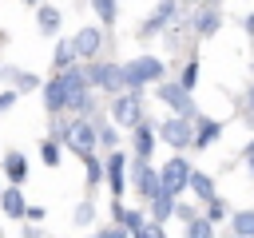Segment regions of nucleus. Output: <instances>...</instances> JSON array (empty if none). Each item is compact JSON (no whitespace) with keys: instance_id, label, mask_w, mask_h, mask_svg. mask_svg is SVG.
I'll use <instances>...</instances> for the list:
<instances>
[{"instance_id":"43","label":"nucleus","mask_w":254,"mask_h":238,"mask_svg":"<svg viewBox=\"0 0 254 238\" xmlns=\"http://www.w3.org/2000/svg\"><path fill=\"white\" fill-rule=\"evenodd\" d=\"M24 4H32V8H36V4H40V0H24Z\"/></svg>"},{"instance_id":"31","label":"nucleus","mask_w":254,"mask_h":238,"mask_svg":"<svg viewBox=\"0 0 254 238\" xmlns=\"http://www.w3.org/2000/svg\"><path fill=\"white\" fill-rule=\"evenodd\" d=\"M187 238H214V222H210L206 214L190 218V222H187Z\"/></svg>"},{"instance_id":"8","label":"nucleus","mask_w":254,"mask_h":238,"mask_svg":"<svg viewBox=\"0 0 254 238\" xmlns=\"http://www.w3.org/2000/svg\"><path fill=\"white\" fill-rule=\"evenodd\" d=\"M127 178H131V186H135V194L143 198V202H151L163 186H159V167L151 163V159H131L127 163Z\"/></svg>"},{"instance_id":"27","label":"nucleus","mask_w":254,"mask_h":238,"mask_svg":"<svg viewBox=\"0 0 254 238\" xmlns=\"http://www.w3.org/2000/svg\"><path fill=\"white\" fill-rule=\"evenodd\" d=\"M198 71H202V63H198V56H190V60L183 63V71H179L175 79H179V83H183L187 91H194V87H198Z\"/></svg>"},{"instance_id":"3","label":"nucleus","mask_w":254,"mask_h":238,"mask_svg":"<svg viewBox=\"0 0 254 238\" xmlns=\"http://www.w3.org/2000/svg\"><path fill=\"white\" fill-rule=\"evenodd\" d=\"M155 95H159V103H163V107H171V115H187V119H194V115H198L194 95H190L179 79H159V83H155Z\"/></svg>"},{"instance_id":"45","label":"nucleus","mask_w":254,"mask_h":238,"mask_svg":"<svg viewBox=\"0 0 254 238\" xmlns=\"http://www.w3.org/2000/svg\"><path fill=\"white\" fill-rule=\"evenodd\" d=\"M0 238H8V234H4V230H0Z\"/></svg>"},{"instance_id":"41","label":"nucleus","mask_w":254,"mask_h":238,"mask_svg":"<svg viewBox=\"0 0 254 238\" xmlns=\"http://www.w3.org/2000/svg\"><path fill=\"white\" fill-rule=\"evenodd\" d=\"M242 163H254V139H250V143L242 147Z\"/></svg>"},{"instance_id":"34","label":"nucleus","mask_w":254,"mask_h":238,"mask_svg":"<svg viewBox=\"0 0 254 238\" xmlns=\"http://www.w3.org/2000/svg\"><path fill=\"white\" fill-rule=\"evenodd\" d=\"M131 238H167V230L163 222H143L139 230H131Z\"/></svg>"},{"instance_id":"1","label":"nucleus","mask_w":254,"mask_h":238,"mask_svg":"<svg viewBox=\"0 0 254 238\" xmlns=\"http://www.w3.org/2000/svg\"><path fill=\"white\" fill-rule=\"evenodd\" d=\"M56 139H60L67 151H75V155H87V151L99 147V139H95V119H83V115H75L71 123H60V127H56Z\"/></svg>"},{"instance_id":"22","label":"nucleus","mask_w":254,"mask_h":238,"mask_svg":"<svg viewBox=\"0 0 254 238\" xmlns=\"http://www.w3.org/2000/svg\"><path fill=\"white\" fill-rule=\"evenodd\" d=\"M230 230H234V234H242V238H254V206L230 210Z\"/></svg>"},{"instance_id":"15","label":"nucleus","mask_w":254,"mask_h":238,"mask_svg":"<svg viewBox=\"0 0 254 238\" xmlns=\"http://www.w3.org/2000/svg\"><path fill=\"white\" fill-rule=\"evenodd\" d=\"M155 143H159V135H155V127L147 123V115H143V119L131 127V151H135V159H151Z\"/></svg>"},{"instance_id":"37","label":"nucleus","mask_w":254,"mask_h":238,"mask_svg":"<svg viewBox=\"0 0 254 238\" xmlns=\"http://www.w3.org/2000/svg\"><path fill=\"white\" fill-rule=\"evenodd\" d=\"M99 238H131V234H127V226L111 222V226H103V230H99Z\"/></svg>"},{"instance_id":"35","label":"nucleus","mask_w":254,"mask_h":238,"mask_svg":"<svg viewBox=\"0 0 254 238\" xmlns=\"http://www.w3.org/2000/svg\"><path fill=\"white\" fill-rule=\"evenodd\" d=\"M16 103H20V91H16V87H4V91H0V115H4L8 107H16Z\"/></svg>"},{"instance_id":"26","label":"nucleus","mask_w":254,"mask_h":238,"mask_svg":"<svg viewBox=\"0 0 254 238\" xmlns=\"http://www.w3.org/2000/svg\"><path fill=\"white\" fill-rule=\"evenodd\" d=\"M40 159H44V167H52V171H56V167H60V159H64V143H60L56 135H52V139H44V143H40Z\"/></svg>"},{"instance_id":"46","label":"nucleus","mask_w":254,"mask_h":238,"mask_svg":"<svg viewBox=\"0 0 254 238\" xmlns=\"http://www.w3.org/2000/svg\"><path fill=\"white\" fill-rule=\"evenodd\" d=\"M230 238H242V234H230Z\"/></svg>"},{"instance_id":"40","label":"nucleus","mask_w":254,"mask_h":238,"mask_svg":"<svg viewBox=\"0 0 254 238\" xmlns=\"http://www.w3.org/2000/svg\"><path fill=\"white\" fill-rule=\"evenodd\" d=\"M242 32H246V36H254V12H246V16H242Z\"/></svg>"},{"instance_id":"7","label":"nucleus","mask_w":254,"mask_h":238,"mask_svg":"<svg viewBox=\"0 0 254 238\" xmlns=\"http://www.w3.org/2000/svg\"><path fill=\"white\" fill-rule=\"evenodd\" d=\"M155 135H159V143H167L171 151H187L190 139H194V119H187V115H167V119L155 127Z\"/></svg>"},{"instance_id":"32","label":"nucleus","mask_w":254,"mask_h":238,"mask_svg":"<svg viewBox=\"0 0 254 238\" xmlns=\"http://www.w3.org/2000/svg\"><path fill=\"white\" fill-rule=\"evenodd\" d=\"M171 218H179V222L187 226L190 218H198V206H194V202H179V198H175V214H171Z\"/></svg>"},{"instance_id":"44","label":"nucleus","mask_w":254,"mask_h":238,"mask_svg":"<svg viewBox=\"0 0 254 238\" xmlns=\"http://www.w3.org/2000/svg\"><path fill=\"white\" fill-rule=\"evenodd\" d=\"M83 238H99V234H83Z\"/></svg>"},{"instance_id":"23","label":"nucleus","mask_w":254,"mask_h":238,"mask_svg":"<svg viewBox=\"0 0 254 238\" xmlns=\"http://www.w3.org/2000/svg\"><path fill=\"white\" fill-rule=\"evenodd\" d=\"M79 163H83V178H87V186H99V182H103V159H99L95 151H87V155H79Z\"/></svg>"},{"instance_id":"2","label":"nucleus","mask_w":254,"mask_h":238,"mask_svg":"<svg viewBox=\"0 0 254 238\" xmlns=\"http://www.w3.org/2000/svg\"><path fill=\"white\" fill-rule=\"evenodd\" d=\"M163 75H167V63H163L159 56H135V60L123 63V79H127V87H135V91L155 87Z\"/></svg>"},{"instance_id":"11","label":"nucleus","mask_w":254,"mask_h":238,"mask_svg":"<svg viewBox=\"0 0 254 238\" xmlns=\"http://www.w3.org/2000/svg\"><path fill=\"white\" fill-rule=\"evenodd\" d=\"M127 155L119 151V147H111L107 155H103V182H107V190H111V198H123V190H127Z\"/></svg>"},{"instance_id":"20","label":"nucleus","mask_w":254,"mask_h":238,"mask_svg":"<svg viewBox=\"0 0 254 238\" xmlns=\"http://www.w3.org/2000/svg\"><path fill=\"white\" fill-rule=\"evenodd\" d=\"M187 190H190L198 202H206V198H214V194H218V190H214V175H206V171H190Z\"/></svg>"},{"instance_id":"17","label":"nucleus","mask_w":254,"mask_h":238,"mask_svg":"<svg viewBox=\"0 0 254 238\" xmlns=\"http://www.w3.org/2000/svg\"><path fill=\"white\" fill-rule=\"evenodd\" d=\"M24 206H28L24 190H20L16 182H8V186L0 190V214H4V218H24Z\"/></svg>"},{"instance_id":"21","label":"nucleus","mask_w":254,"mask_h":238,"mask_svg":"<svg viewBox=\"0 0 254 238\" xmlns=\"http://www.w3.org/2000/svg\"><path fill=\"white\" fill-rule=\"evenodd\" d=\"M147 210H151V222H163V226H167L171 214H175V198H171L167 190H159V194L147 202Z\"/></svg>"},{"instance_id":"5","label":"nucleus","mask_w":254,"mask_h":238,"mask_svg":"<svg viewBox=\"0 0 254 238\" xmlns=\"http://www.w3.org/2000/svg\"><path fill=\"white\" fill-rule=\"evenodd\" d=\"M87 83H91L95 91H103V95L123 91V87H127L123 63H115V60H91V63H87Z\"/></svg>"},{"instance_id":"9","label":"nucleus","mask_w":254,"mask_h":238,"mask_svg":"<svg viewBox=\"0 0 254 238\" xmlns=\"http://www.w3.org/2000/svg\"><path fill=\"white\" fill-rule=\"evenodd\" d=\"M103 44H107L103 24H83V28L71 36V48H75V60H79V63L99 60V56H103Z\"/></svg>"},{"instance_id":"39","label":"nucleus","mask_w":254,"mask_h":238,"mask_svg":"<svg viewBox=\"0 0 254 238\" xmlns=\"http://www.w3.org/2000/svg\"><path fill=\"white\" fill-rule=\"evenodd\" d=\"M24 238H44V230H40L36 222H28V226H24Z\"/></svg>"},{"instance_id":"4","label":"nucleus","mask_w":254,"mask_h":238,"mask_svg":"<svg viewBox=\"0 0 254 238\" xmlns=\"http://www.w3.org/2000/svg\"><path fill=\"white\" fill-rule=\"evenodd\" d=\"M111 123L115 127H135L139 119H143V91H135V87H123V91H115L111 95Z\"/></svg>"},{"instance_id":"19","label":"nucleus","mask_w":254,"mask_h":238,"mask_svg":"<svg viewBox=\"0 0 254 238\" xmlns=\"http://www.w3.org/2000/svg\"><path fill=\"white\" fill-rule=\"evenodd\" d=\"M0 171H4V178H8V182L24 186V178H28V159H24L20 151H8V155H4V163H0Z\"/></svg>"},{"instance_id":"28","label":"nucleus","mask_w":254,"mask_h":238,"mask_svg":"<svg viewBox=\"0 0 254 238\" xmlns=\"http://www.w3.org/2000/svg\"><path fill=\"white\" fill-rule=\"evenodd\" d=\"M52 63H56V71H60V67H67V63H75V48H71V36H67V40H56Z\"/></svg>"},{"instance_id":"14","label":"nucleus","mask_w":254,"mask_h":238,"mask_svg":"<svg viewBox=\"0 0 254 238\" xmlns=\"http://www.w3.org/2000/svg\"><path fill=\"white\" fill-rule=\"evenodd\" d=\"M218 139H222V123L218 119H206V115H194V139H190V147L194 151H206Z\"/></svg>"},{"instance_id":"12","label":"nucleus","mask_w":254,"mask_h":238,"mask_svg":"<svg viewBox=\"0 0 254 238\" xmlns=\"http://www.w3.org/2000/svg\"><path fill=\"white\" fill-rule=\"evenodd\" d=\"M179 12H183V4H179V0H159V4H155V12L139 24V36H159L163 28L179 24Z\"/></svg>"},{"instance_id":"30","label":"nucleus","mask_w":254,"mask_h":238,"mask_svg":"<svg viewBox=\"0 0 254 238\" xmlns=\"http://www.w3.org/2000/svg\"><path fill=\"white\" fill-rule=\"evenodd\" d=\"M202 214H206L210 222H222V218H230V206H226V198H218V194H214V198H206V202H202Z\"/></svg>"},{"instance_id":"18","label":"nucleus","mask_w":254,"mask_h":238,"mask_svg":"<svg viewBox=\"0 0 254 238\" xmlns=\"http://www.w3.org/2000/svg\"><path fill=\"white\" fill-rule=\"evenodd\" d=\"M60 24H64V12L56 4H36V28H40V36H60Z\"/></svg>"},{"instance_id":"25","label":"nucleus","mask_w":254,"mask_h":238,"mask_svg":"<svg viewBox=\"0 0 254 238\" xmlns=\"http://www.w3.org/2000/svg\"><path fill=\"white\" fill-rule=\"evenodd\" d=\"M95 139H99V147L103 151H111V147H119L123 139H119V127L115 123H107V119H95Z\"/></svg>"},{"instance_id":"33","label":"nucleus","mask_w":254,"mask_h":238,"mask_svg":"<svg viewBox=\"0 0 254 238\" xmlns=\"http://www.w3.org/2000/svg\"><path fill=\"white\" fill-rule=\"evenodd\" d=\"M143 222H147V218H143V210H127V206H123V214H119V226H127V234H131V230H139Z\"/></svg>"},{"instance_id":"24","label":"nucleus","mask_w":254,"mask_h":238,"mask_svg":"<svg viewBox=\"0 0 254 238\" xmlns=\"http://www.w3.org/2000/svg\"><path fill=\"white\" fill-rule=\"evenodd\" d=\"M87 4H91L95 20H99L103 28H111V24L119 20V0H87Z\"/></svg>"},{"instance_id":"36","label":"nucleus","mask_w":254,"mask_h":238,"mask_svg":"<svg viewBox=\"0 0 254 238\" xmlns=\"http://www.w3.org/2000/svg\"><path fill=\"white\" fill-rule=\"evenodd\" d=\"M24 218H28V222H44V218H48V206L32 202V206H24Z\"/></svg>"},{"instance_id":"38","label":"nucleus","mask_w":254,"mask_h":238,"mask_svg":"<svg viewBox=\"0 0 254 238\" xmlns=\"http://www.w3.org/2000/svg\"><path fill=\"white\" fill-rule=\"evenodd\" d=\"M242 119H246V123L254 127V83L246 87V111H242Z\"/></svg>"},{"instance_id":"47","label":"nucleus","mask_w":254,"mask_h":238,"mask_svg":"<svg viewBox=\"0 0 254 238\" xmlns=\"http://www.w3.org/2000/svg\"><path fill=\"white\" fill-rule=\"evenodd\" d=\"M210 4H218V0H210Z\"/></svg>"},{"instance_id":"6","label":"nucleus","mask_w":254,"mask_h":238,"mask_svg":"<svg viewBox=\"0 0 254 238\" xmlns=\"http://www.w3.org/2000/svg\"><path fill=\"white\" fill-rule=\"evenodd\" d=\"M190 171H194V167L183 159V151H171V159L159 167V186H163L171 198H179V194L187 190V182H190Z\"/></svg>"},{"instance_id":"42","label":"nucleus","mask_w":254,"mask_h":238,"mask_svg":"<svg viewBox=\"0 0 254 238\" xmlns=\"http://www.w3.org/2000/svg\"><path fill=\"white\" fill-rule=\"evenodd\" d=\"M246 167H250V178H254V163H246Z\"/></svg>"},{"instance_id":"10","label":"nucleus","mask_w":254,"mask_h":238,"mask_svg":"<svg viewBox=\"0 0 254 238\" xmlns=\"http://www.w3.org/2000/svg\"><path fill=\"white\" fill-rule=\"evenodd\" d=\"M187 28H190V36L210 40V36L222 28V8H218V4H210V0H202V4L187 16Z\"/></svg>"},{"instance_id":"13","label":"nucleus","mask_w":254,"mask_h":238,"mask_svg":"<svg viewBox=\"0 0 254 238\" xmlns=\"http://www.w3.org/2000/svg\"><path fill=\"white\" fill-rule=\"evenodd\" d=\"M40 99H44V111H48V115H64V107H67V83H64V71H56L48 83H40Z\"/></svg>"},{"instance_id":"29","label":"nucleus","mask_w":254,"mask_h":238,"mask_svg":"<svg viewBox=\"0 0 254 238\" xmlns=\"http://www.w3.org/2000/svg\"><path fill=\"white\" fill-rule=\"evenodd\" d=\"M71 222H75V226H91V222H95V202H91V198H79L75 210H71Z\"/></svg>"},{"instance_id":"16","label":"nucleus","mask_w":254,"mask_h":238,"mask_svg":"<svg viewBox=\"0 0 254 238\" xmlns=\"http://www.w3.org/2000/svg\"><path fill=\"white\" fill-rule=\"evenodd\" d=\"M0 79H8V87H16L20 95L40 91V75L36 71H24V67H0Z\"/></svg>"}]
</instances>
